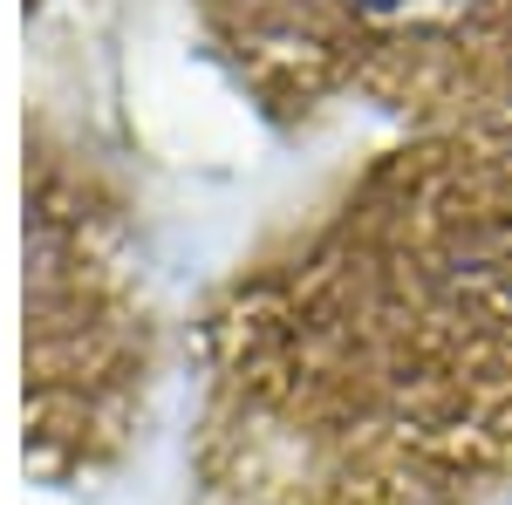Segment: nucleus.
<instances>
[{
    "label": "nucleus",
    "instance_id": "obj_2",
    "mask_svg": "<svg viewBox=\"0 0 512 505\" xmlns=\"http://www.w3.org/2000/svg\"><path fill=\"white\" fill-rule=\"evenodd\" d=\"M192 14L274 123L369 110L417 137L512 117V0H192Z\"/></svg>",
    "mask_w": 512,
    "mask_h": 505
},
{
    "label": "nucleus",
    "instance_id": "obj_1",
    "mask_svg": "<svg viewBox=\"0 0 512 505\" xmlns=\"http://www.w3.org/2000/svg\"><path fill=\"white\" fill-rule=\"evenodd\" d=\"M205 424L465 492L512 471V117L417 130L226 280Z\"/></svg>",
    "mask_w": 512,
    "mask_h": 505
},
{
    "label": "nucleus",
    "instance_id": "obj_4",
    "mask_svg": "<svg viewBox=\"0 0 512 505\" xmlns=\"http://www.w3.org/2000/svg\"><path fill=\"white\" fill-rule=\"evenodd\" d=\"M198 505H472V499L424 485L410 471H383L362 465V458H321V451L274 444L260 430L205 424Z\"/></svg>",
    "mask_w": 512,
    "mask_h": 505
},
{
    "label": "nucleus",
    "instance_id": "obj_3",
    "mask_svg": "<svg viewBox=\"0 0 512 505\" xmlns=\"http://www.w3.org/2000/svg\"><path fill=\"white\" fill-rule=\"evenodd\" d=\"M158 321L130 267L123 205L35 137L28 164V465L76 485L117 465L144 417Z\"/></svg>",
    "mask_w": 512,
    "mask_h": 505
}]
</instances>
